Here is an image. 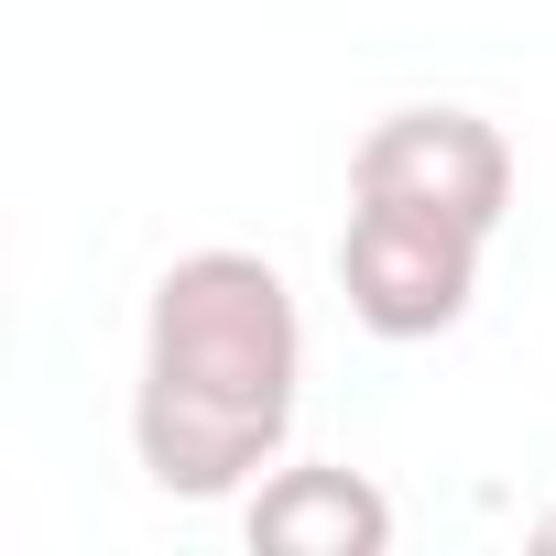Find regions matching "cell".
I'll list each match as a JSON object with an SVG mask.
<instances>
[{
    "mask_svg": "<svg viewBox=\"0 0 556 556\" xmlns=\"http://www.w3.org/2000/svg\"><path fill=\"white\" fill-rule=\"evenodd\" d=\"M480 229L458 218H426V207H382V197H350V229H339V295L371 339H447L469 306H480Z\"/></svg>",
    "mask_w": 556,
    "mask_h": 556,
    "instance_id": "2",
    "label": "cell"
},
{
    "mask_svg": "<svg viewBox=\"0 0 556 556\" xmlns=\"http://www.w3.org/2000/svg\"><path fill=\"white\" fill-rule=\"evenodd\" d=\"M350 197H382V207H426V218H458V229H502L513 218V142L502 121L480 110H382L350 153Z\"/></svg>",
    "mask_w": 556,
    "mask_h": 556,
    "instance_id": "3",
    "label": "cell"
},
{
    "mask_svg": "<svg viewBox=\"0 0 556 556\" xmlns=\"http://www.w3.org/2000/svg\"><path fill=\"white\" fill-rule=\"evenodd\" d=\"M306 404V306L262 251H175L142 306L131 458L164 502H251Z\"/></svg>",
    "mask_w": 556,
    "mask_h": 556,
    "instance_id": "1",
    "label": "cell"
},
{
    "mask_svg": "<svg viewBox=\"0 0 556 556\" xmlns=\"http://www.w3.org/2000/svg\"><path fill=\"white\" fill-rule=\"evenodd\" d=\"M545 545H556V513H545Z\"/></svg>",
    "mask_w": 556,
    "mask_h": 556,
    "instance_id": "5",
    "label": "cell"
},
{
    "mask_svg": "<svg viewBox=\"0 0 556 556\" xmlns=\"http://www.w3.org/2000/svg\"><path fill=\"white\" fill-rule=\"evenodd\" d=\"M251 545L262 556H382L393 545V502L371 469H262L251 502H240Z\"/></svg>",
    "mask_w": 556,
    "mask_h": 556,
    "instance_id": "4",
    "label": "cell"
}]
</instances>
